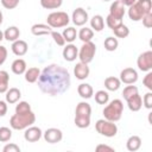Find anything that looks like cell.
Wrapping results in <instances>:
<instances>
[{
    "label": "cell",
    "instance_id": "obj_24",
    "mask_svg": "<svg viewBox=\"0 0 152 152\" xmlns=\"http://www.w3.org/2000/svg\"><path fill=\"white\" fill-rule=\"evenodd\" d=\"M11 69L15 75L25 74V71H26V62L24 59H21V58H18V59L13 61V63L11 65Z\"/></svg>",
    "mask_w": 152,
    "mask_h": 152
},
{
    "label": "cell",
    "instance_id": "obj_10",
    "mask_svg": "<svg viewBox=\"0 0 152 152\" xmlns=\"http://www.w3.org/2000/svg\"><path fill=\"white\" fill-rule=\"evenodd\" d=\"M43 137H44V139H45L46 142H49V144H56V142H59L62 140L63 133L58 128H48L43 133Z\"/></svg>",
    "mask_w": 152,
    "mask_h": 152
},
{
    "label": "cell",
    "instance_id": "obj_35",
    "mask_svg": "<svg viewBox=\"0 0 152 152\" xmlns=\"http://www.w3.org/2000/svg\"><path fill=\"white\" fill-rule=\"evenodd\" d=\"M106 23H107V26H108L110 30H113V28H115L116 26H119L120 24H122V19H118V18H115V17L108 14L107 18H106Z\"/></svg>",
    "mask_w": 152,
    "mask_h": 152
},
{
    "label": "cell",
    "instance_id": "obj_27",
    "mask_svg": "<svg viewBox=\"0 0 152 152\" xmlns=\"http://www.w3.org/2000/svg\"><path fill=\"white\" fill-rule=\"evenodd\" d=\"M90 26L91 28H94L96 32H101L104 27V20L102 18V15L96 14L90 19Z\"/></svg>",
    "mask_w": 152,
    "mask_h": 152
},
{
    "label": "cell",
    "instance_id": "obj_30",
    "mask_svg": "<svg viewBox=\"0 0 152 152\" xmlns=\"http://www.w3.org/2000/svg\"><path fill=\"white\" fill-rule=\"evenodd\" d=\"M62 36H63V38H64L65 42L72 43V42L76 39V36H77L76 28H75V27H66V28H64Z\"/></svg>",
    "mask_w": 152,
    "mask_h": 152
},
{
    "label": "cell",
    "instance_id": "obj_6",
    "mask_svg": "<svg viewBox=\"0 0 152 152\" xmlns=\"http://www.w3.org/2000/svg\"><path fill=\"white\" fill-rule=\"evenodd\" d=\"M95 129L97 131V133H100L101 135H104L107 138L115 137L118 133V126L113 121H109L106 119L97 120L95 124Z\"/></svg>",
    "mask_w": 152,
    "mask_h": 152
},
{
    "label": "cell",
    "instance_id": "obj_15",
    "mask_svg": "<svg viewBox=\"0 0 152 152\" xmlns=\"http://www.w3.org/2000/svg\"><path fill=\"white\" fill-rule=\"evenodd\" d=\"M89 72H90V70H89L88 64L82 63V62L77 63L74 68V74L77 80H86L89 76Z\"/></svg>",
    "mask_w": 152,
    "mask_h": 152
},
{
    "label": "cell",
    "instance_id": "obj_26",
    "mask_svg": "<svg viewBox=\"0 0 152 152\" xmlns=\"http://www.w3.org/2000/svg\"><path fill=\"white\" fill-rule=\"evenodd\" d=\"M140 146H141V139H140L138 135H132V137H129L128 140H127V142H126V147H127V150L131 151V152L138 151V150L140 148Z\"/></svg>",
    "mask_w": 152,
    "mask_h": 152
},
{
    "label": "cell",
    "instance_id": "obj_45",
    "mask_svg": "<svg viewBox=\"0 0 152 152\" xmlns=\"http://www.w3.org/2000/svg\"><path fill=\"white\" fill-rule=\"evenodd\" d=\"M7 58V49L2 45H0V65H2L5 63Z\"/></svg>",
    "mask_w": 152,
    "mask_h": 152
},
{
    "label": "cell",
    "instance_id": "obj_2",
    "mask_svg": "<svg viewBox=\"0 0 152 152\" xmlns=\"http://www.w3.org/2000/svg\"><path fill=\"white\" fill-rule=\"evenodd\" d=\"M152 2L151 0H137L128 8V17L133 21H139L147 13H151Z\"/></svg>",
    "mask_w": 152,
    "mask_h": 152
},
{
    "label": "cell",
    "instance_id": "obj_34",
    "mask_svg": "<svg viewBox=\"0 0 152 152\" xmlns=\"http://www.w3.org/2000/svg\"><path fill=\"white\" fill-rule=\"evenodd\" d=\"M108 100H109V95H108L107 91L99 90V91L95 93V101H96V103H99V104H106L108 102Z\"/></svg>",
    "mask_w": 152,
    "mask_h": 152
},
{
    "label": "cell",
    "instance_id": "obj_43",
    "mask_svg": "<svg viewBox=\"0 0 152 152\" xmlns=\"http://www.w3.org/2000/svg\"><path fill=\"white\" fill-rule=\"evenodd\" d=\"M141 20H142V25H144L145 27H147V28L152 27V13L145 14Z\"/></svg>",
    "mask_w": 152,
    "mask_h": 152
},
{
    "label": "cell",
    "instance_id": "obj_48",
    "mask_svg": "<svg viewBox=\"0 0 152 152\" xmlns=\"http://www.w3.org/2000/svg\"><path fill=\"white\" fill-rule=\"evenodd\" d=\"M135 1H137V0H121V2H122L125 6H128V7H129V6H132Z\"/></svg>",
    "mask_w": 152,
    "mask_h": 152
},
{
    "label": "cell",
    "instance_id": "obj_1",
    "mask_svg": "<svg viewBox=\"0 0 152 152\" xmlns=\"http://www.w3.org/2000/svg\"><path fill=\"white\" fill-rule=\"evenodd\" d=\"M39 89L50 96H57L65 93L70 87L69 71L58 64H50L43 69L38 77Z\"/></svg>",
    "mask_w": 152,
    "mask_h": 152
},
{
    "label": "cell",
    "instance_id": "obj_8",
    "mask_svg": "<svg viewBox=\"0 0 152 152\" xmlns=\"http://www.w3.org/2000/svg\"><path fill=\"white\" fill-rule=\"evenodd\" d=\"M137 65L141 71H151L152 69V51H145L139 55Z\"/></svg>",
    "mask_w": 152,
    "mask_h": 152
},
{
    "label": "cell",
    "instance_id": "obj_12",
    "mask_svg": "<svg viewBox=\"0 0 152 152\" xmlns=\"http://www.w3.org/2000/svg\"><path fill=\"white\" fill-rule=\"evenodd\" d=\"M72 23L76 26H83L87 21H88V13L86 10H83L82 7H77L74 12H72Z\"/></svg>",
    "mask_w": 152,
    "mask_h": 152
},
{
    "label": "cell",
    "instance_id": "obj_31",
    "mask_svg": "<svg viewBox=\"0 0 152 152\" xmlns=\"http://www.w3.org/2000/svg\"><path fill=\"white\" fill-rule=\"evenodd\" d=\"M93 37H94V32H93L91 28L83 27V28H81L80 32H78V38H80L83 43H86V42H90V40L93 39Z\"/></svg>",
    "mask_w": 152,
    "mask_h": 152
},
{
    "label": "cell",
    "instance_id": "obj_17",
    "mask_svg": "<svg viewBox=\"0 0 152 152\" xmlns=\"http://www.w3.org/2000/svg\"><path fill=\"white\" fill-rule=\"evenodd\" d=\"M78 56V49L76 48V45L74 44H68L64 49H63V57L65 61L68 62H74Z\"/></svg>",
    "mask_w": 152,
    "mask_h": 152
},
{
    "label": "cell",
    "instance_id": "obj_13",
    "mask_svg": "<svg viewBox=\"0 0 152 152\" xmlns=\"http://www.w3.org/2000/svg\"><path fill=\"white\" fill-rule=\"evenodd\" d=\"M109 14L118 18V19H122L125 15V5L121 2V0H116L114 1L110 7H109Z\"/></svg>",
    "mask_w": 152,
    "mask_h": 152
},
{
    "label": "cell",
    "instance_id": "obj_32",
    "mask_svg": "<svg viewBox=\"0 0 152 152\" xmlns=\"http://www.w3.org/2000/svg\"><path fill=\"white\" fill-rule=\"evenodd\" d=\"M103 45H104V49L107 51H115L118 49V45H119V42L116 38L114 37H107L103 42Z\"/></svg>",
    "mask_w": 152,
    "mask_h": 152
},
{
    "label": "cell",
    "instance_id": "obj_21",
    "mask_svg": "<svg viewBox=\"0 0 152 152\" xmlns=\"http://www.w3.org/2000/svg\"><path fill=\"white\" fill-rule=\"evenodd\" d=\"M77 93L82 99H90L94 95V90L93 87L88 83H81L77 87Z\"/></svg>",
    "mask_w": 152,
    "mask_h": 152
},
{
    "label": "cell",
    "instance_id": "obj_19",
    "mask_svg": "<svg viewBox=\"0 0 152 152\" xmlns=\"http://www.w3.org/2000/svg\"><path fill=\"white\" fill-rule=\"evenodd\" d=\"M51 27L46 24H34L31 27V32L34 36H45V34H50L51 33Z\"/></svg>",
    "mask_w": 152,
    "mask_h": 152
},
{
    "label": "cell",
    "instance_id": "obj_37",
    "mask_svg": "<svg viewBox=\"0 0 152 152\" xmlns=\"http://www.w3.org/2000/svg\"><path fill=\"white\" fill-rule=\"evenodd\" d=\"M31 110V106L28 104V102L26 101H20L17 106H15V113L20 114V113H26Z\"/></svg>",
    "mask_w": 152,
    "mask_h": 152
},
{
    "label": "cell",
    "instance_id": "obj_22",
    "mask_svg": "<svg viewBox=\"0 0 152 152\" xmlns=\"http://www.w3.org/2000/svg\"><path fill=\"white\" fill-rule=\"evenodd\" d=\"M120 86H121V81H120V78H118V77L109 76V77H107V78L104 80V87H106V89L109 90V91H115V90H118V89L120 88Z\"/></svg>",
    "mask_w": 152,
    "mask_h": 152
},
{
    "label": "cell",
    "instance_id": "obj_42",
    "mask_svg": "<svg viewBox=\"0 0 152 152\" xmlns=\"http://www.w3.org/2000/svg\"><path fill=\"white\" fill-rule=\"evenodd\" d=\"M142 83H144V86H145L148 90H152V72H151V71H147L146 76H145L144 80H142Z\"/></svg>",
    "mask_w": 152,
    "mask_h": 152
},
{
    "label": "cell",
    "instance_id": "obj_20",
    "mask_svg": "<svg viewBox=\"0 0 152 152\" xmlns=\"http://www.w3.org/2000/svg\"><path fill=\"white\" fill-rule=\"evenodd\" d=\"M19 36H20V31L17 26H10L4 32V39H6L7 42H14L19 39Z\"/></svg>",
    "mask_w": 152,
    "mask_h": 152
},
{
    "label": "cell",
    "instance_id": "obj_5",
    "mask_svg": "<svg viewBox=\"0 0 152 152\" xmlns=\"http://www.w3.org/2000/svg\"><path fill=\"white\" fill-rule=\"evenodd\" d=\"M70 18L66 12H52L48 15L46 18V23L51 28H59V27H64L69 24Z\"/></svg>",
    "mask_w": 152,
    "mask_h": 152
},
{
    "label": "cell",
    "instance_id": "obj_51",
    "mask_svg": "<svg viewBox=\"0 0 152 152\" xmlns=\"http://www.w3.org/2000/svg\"><path fill=\"white\" fill-rule=\"evenodd\" d=\"M102 1H110V0H102Z\"/></svg>",
    "mask_w": 152,
    "mask_h": 152
},
{
    "label": "cell",
    "instance_id": "obj_18",
    "mask_svg": "<svg viewBox=\"0 0 152 152\" xmlns=\"http://www.w3.org/2000/svg\"><path fill=\"white\" fill-rule=\"evenodd\" d=\"M91 115V107L89 103L82 101L77 104L76 110H75V116L78 118H90Z\"/></svg>",
    "mask_w": 152,
    "mask_h": 152
},
{
    "label": "cell",
    "instance_id": "obj_50",
    "mask_svg": "<svg viewBox=\"0 0 152 152\" xmlns=\"http://www.w3.org/2000/svg\"><path fill=\"white\" fill-rule=\"evenodd\" d=\"M2 24V12L0 11V25Z\"/></svg>",
    "mask_w": 152,
    "mask_h": 152
},
{
    "label": "cell",
    "instance_id": "obj_23",
    "mask_svg": "<svg viewBox=\"0 0 152 152\" xmlns=\"http://www.w3.org/2000/svg\"><path fill=\"white\" fill-rule=\"evenodd\" d=\"M39 75H40L39 68L32 66V68L26 69V71H25V80H26V82H28V83H34V82H37Z\"/></svg>",
    "mask_w": 152,
    "mask_h": 152
},
{
    "label": "cell",
    "instance_id": "obj_41",
    "mask_svg": "<svg viewBox=\"0 0 152 152\" xmlns=\"http://www.w3.org/2000/svg\"><path fill=\"white\" fill-rule=\"evenodd\" d=\"M142 104L147 108V109H151L152 108V93L148 91L144 95V99H142Z\"/></svg>",
    "mask_w": 152,
    "mask_h": 152
},
{
    "label": "cell",
    "instance_id": "obj_7",
    "mask_svg": "<svg viewBox=\"0 0 152 152\" xmlns=\"http://www.w3.org/2000/svg\"><path fill=\"white\" fill-rule=\"evenodd\" d=\"M95 53H96V45L90 40V42H86L83 43V45L81 46L80 51H78V58L82 63H90L94 57H95Z\"/></svg>",
    "mask_w": 152,
    "mask_h": 152
},
{
    "label": "cell",
    "instance_id": "obj_25",
    "mask_svg": "<svg viewBox=\"0 0 152 152\" xmlns=\"http://www.w3.org/2000/svg\"><path fill=\"white\" fill-rule=\"evenodd\" d=\"M21 96V93L18 88H10L6 91V102L7 103H17Z\"/></svg>",
    "mask_w": 152,
    "mask_h": 152
},
{
    "label": "cell",
    "instance_id": "obj_9",
    "mask_svg": "<svg viewBox=\"0 0 152 152\" xmlns=\"http://www.w3.org/2000/svg\"><path fill=\"white\" fill-rule=\"evenodd\" d=\"M138 80V72L133 68H125L120 72V81L125 84H133Z\"/></svg>",
    "mask_w": 152,
    "mask_h": 152
},
{
    "label": "cell",
    "instance_id": "obj_33",
    "mask_svg": "<svg viewBox=\"0 0 152 152\" xmlns=\"http://www.w3.org/2000/svg\"><path fill=\"white\" fill-rule=\"evenodd\" d=\"M113 31H114V34L118 38H126L129 34V28L126 25H124V24H120L119 26L113 28Z\"/></svg>",
    "mask_w": 152,
    "mask_h": 152
},
{
    "label": "cell",
    "instance_id": "obj_28",
    "mask_svg": "<svg viewBox=\"0 0 152 152\" xmlns=\"http://www.w3.org/2000/svg\"><path fill=\"white\" fill-rule=\"evenodd\" d=\"M8 82H10V75L5 70H0V94L6 93L8 90Z\"/></svg>",
    "mask_w": 152,
    "mask_h": 152
},
{
    "label": "cell",
    "instance_id": "obj_46",
    "mask_svg": "<svg viewBox=\"0 0 152 152\" xmlns=\"http://www.w3.org/2000/svg\"><path fill=\"white\" fill-rule=\"evenodd\" d=\"M95 150H96V152H102V151H107V152H114V151H115L113 147H110V146H108V145H103V144L97 145Z\"/></svg>",
    "mask_w": 152,
    "mask_h": 152
},
{
    "label": "cell",
    "instance_id": "obj_11",
    "mask_svg": "<svg viewBox=\"0 0 152 152\" xmlns=\"http://www.w3.org/2000/svg\"><path fill=\"white\" fill-rule=\"evenodd\" d=\"M43 135V132L39 127H36V126H30L26 128L25 133H24V138L26 141L28 142H36L38 141Z\"/></svg>",
    "mask_w": 152,
    "mask_h": 152
},
{
    "label": "cell",
    "instance_id": "obj_4",
    "mask_svg": "<svg viewBox=\"0 0 152 152\" xmlns=\"http://www.w3.org/2000/svg\"><path fill=\"white\" fill-rule=\"evenodd\" d=\"M122 112H124V103H122V101L119 100V99H115V100L110 101V103L107 104L103 108V116H104L106 120L116 122V121H119L121 119Z\"/></svg>",
    "mask_w": 152,
    "mask_h": 152
},
{
    "label": "cell",
    "instance_id": "obj_36",
    "mask_svg": "<svg viewBox=\"0 0 152 152\" xmlns=\"http://www.w3.org/2000/svg\"><path fill=\"white\" fill-rule=\"evenodd\" d=\"M12 138V131L8 127H0V141L7 142Z\"/></svg>",
    "mask_w": 152,
    "mask_h": 152
},
{
    "label": "cell",
    "instance_id": "obj_40",
    "mask_svg": "<svg viewBox=\"0 0 152 152\" xmlns=\"http://www.w3.org/2000/svg\"><path fill=\"white\" fill-rule=\"evenodd\" d=\"M20 0H1V5L6 8V10H13L19 5Z\"/></svg>",
    "mask_w": 152,
    "mask_h": 152
},
{
    "label": "cell",
    "instance_id": "obj_3",
    "mask_svg": "<svg viewBox=\"0 0 152 152\" xmlns=\"http://www.w3.org/2000/svg\"><path fill=\"white\" fill-rule=\"evenodd\" d=\"M36 121V115L32 110L26 112V113H15L14 115L11 116L10 120V125L13 129L20 131V129H26L27 127L32 126V124H34Z\"/></svg>",
    "mask_w": 152,
    "mask_h": 152
},
{
    "label": "cell",
    "instance_id": "obj_39",
    "mask_svg": "<svg viewBox=\"0 0 152 152\" xmlns=\"http://www.w3.org/2000/svg\"><path fill=\"white\" fill-rule=\"evenodd\" d=\"M137 93H138V87H135V86H127L124 89V91H122V96H124L125 100H127L128 97H131L132 95H134Z\"/></svg>",
    "mask_w": 152,
    "mask_h": 152
},
{
    "label": "cell",
    "instance_id": "obj_44",
    "mask_svg": "<svg viewBox=\"0 0 152 152\" xmlns=\"http://www.w3.org/2000/svg\"><path fill=\"white\" fill-rule=\"evenodd\" d=\"M4 152H20V147L15 144H7L2 148Z\"/></svg>",
    "mask_w": 152,
    "mask_h": 152
},
{
    "label": "cell",
    "instance_id": "obj_47",
    "mask_svg": "<svg viewBox=\"0 0 152 152\" xmlns=\"http://www.w3.org/2000/svg\"><path fill=\"white\" fill-rule=\"evenodd\" d=\"M7 113V103L5 101H0V116H4Z\"/></svg>",
    "mask_w": 152,
    "mask_h": 152
},
{
    "label": "cell",
    "instance_id": "obj_38",
    "mask_svg": "<svg viewBox=\"0 0 152 152\" xmlns=\"http://www.w3.org/2000/svg\"><path fill=\"white\" fill-rule=\"evenodd\" d=\"M51 37H52V39H53V42L58 45V46H64V44H65V40H64V38H63V36H62V33H59V32H57V31H51Z\"/></svg>",
    "mask_w": 152,
    "mask_h": 152
},
{
    "label": "cell",
    "instance_id": "obj_16",
    "mask_svg": "<svg viewBox=\"0 0 152 152\" xmlns=\"http://www.w3.org/2000/svg\"><path fill=\"white\" fill-rule=\"evenodd\" d=\"M126 101H127V106H128L129 110H132V112H138V110H140L141 107H142V99H141V96L139 95V93L132 95V96L128 97Z\"/></svg>",
    "mask_w": 152,
    "mask_h": 152
},
{
    "label": "cell",
    "instance_id": "obj_29",
    "mask_svg": "<svg viewBox=\"0 0 152 152\" xmlns=\"http://www.w3.org/2000/svg\"><path fill=\"white\" fill-rule=\"evenodd\" d=\"M63 4V0H40V5L46 10H56L59 8Z\"/></svg>",
    "mask_w": 152,
    "mask_h": 152
},
{
    "label": "cell",
    "instance_id": "obj_49",
    "mask_svg": "<svg viewBox=\"0 0 152 152\" xmlns=\"http://www.w3.org/2000/svg\"><path fill=\"white\" fill-rule=\"evenodd\" d=\"M4 39V32L2 31H0V42Z\"/></svg>",
    "mask_w": 152,
    "mask_h": 152
},
{
    "label": "cell",
    "instance_id": "obj_14",
    "mask_svg": "<svg viewBox=\"0 0 152 152\" xmlns=\"http://www.w3.org/2000/svg\"><path fill=\"white\" fill-rule=\"evenodd\" d=\"M13 53L15 56H24L26 52H27V43L25 40H21V39H17L14 42H12V46H11Z\"/></svg>",
    "mask_w": 152,
    "mask_h": 152
}]
</instances>
